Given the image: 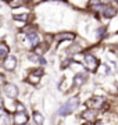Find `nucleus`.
I'll use <instances>...</instances> for the list:
<instances>
[{
	"label": "nucleus",
	"mask_w": 118,
	"mask_h": 125,
	"mask_svg": "<svg viewBox=\"0 0 118 125\" xmlns=\"http://www.w3.org/2000/svg\"><path fill=\"white\" fill-rule=\"evenodd\" d=\"M3 68L6 71H14L17 68V58L11 54H9L7 57L3 58Z\"/></svg>",
	"instance_id": "nucleus-5"
},
{
	"label": "nucleus",
	"mask_w": 118,
	"mask_h": 125,
	"mask_svg": "<svg viewBox=\"0 0 118 125\" xmlns=\"http://www.w3.org/2000/svg\"><path fill=\"white\" fill-rule=\"evenodd\" d=\"M13 120H14V124L22 125V124H27L28 122V115L25 111H15L13 115Z\"/></svg>",
	"instance_id": "nucleus-8"
},
{
	"label": "nucleus",
	"mask_w": 118,
	"mask_h": 125,
	"mask_svg": "<svg viewBox=\"0 0 118 125\" xmlns=\"http://www.w3.org/2000/svg\"><path fill=\"white\" fill-rule=\"evenodd\" d=\"M7 124H14L13 115L10 111H4L0 114V125H7Z\"/></svg>",
	"instance_id": "nucleus-11"
},
{
	"label": "nucleus",
	"mask_w": 118,
	"mask_h": 125,
	"mask_svg": "<svg viewBox=\"0 0 118 125\" xmlns=\"http://www.w3.org/2000/svg\"><path fill=\"white\" fill-rule=\"evenodd\" d=\"M3 108H4V99L0 94V110H3Z\"/></svg>",
	"instance_id": "nucleus-22"
},
{
	"label": "nucleus",
	"mask_w": 118,
	"mask_h": 125,
	"mask_svg": "<svg viewBox=\"0 0 118 125\" xmlns=\"http://www.w3.org/2000/svg\"><path fill=\"white\" fill-rule=\"evenodd\" d=\"M27 40H28V46L29 47H35L40 43V36L38 35V31L36 32H32V33H28L27 35Z\"/></svg>",
	"instance_id": "nucleus-9"
},
{
	"label": "nucleus",
	"mask_w": 118,
	"mask_h": 125,
	"mask_svg": "<svg viewBox=\"0 0 118 125\" xmlns=\"http://www.w3.org/2000/svg\"><path fill=\"white\" fill-rule=\"evenodd\" d=\"M36 27L35 25H27V27L22 28V33H25V35H28V33H32V32H36Z\"/></svg>",
	"instance_id": "nucleus-16"
},
{
	"label": "nucleus",
	"mask_w": 118,
	"mask_h": 125,
	"mask_svg": "<svg viewBox=\"0 0 118 125\" xmlns=\"http://www.w3.org/2000/svg\"><path fill=\"white\" fill-rule=\"evenodd\" d=\"M117 9L114 7V6H107L106 4L104 7H103V10H101V14H103V17L104 18H113L117 15Z\"/></svg>",
	"instance_id": "nucleus-10"
},
{
	"label": "nucleus",
	"mask_w": 118,
	"mask_h": 125,
	"mask_svg": "<svg viewBox=\"0 0 118 125\" xmlns=\"http://www.w3.org/2000/svg\"><path fill=\"white\" fill-rule=\"evenodd\" d=\"M85 81H86V75H85V74H82V72H78L77 75L74 76L72 83L75 86H82L83 83H85Z\"/></svg>",
	"instance_id": "nucleus-12"
},
{
	"label": "nucleus",
	"mask_w": 118,
	"mask_h": 125,
	"mask_svg": "<svg viewBox=\"0 0 118 125\" xmlns=\"http://www.w3.org/2000/svg\"><path fill=\"white\" fill-rule=\"evenodd\" d=\"M3 1H6V3H10V1H11V0H3Z\"/></svg>",
	"instance_id": "nucleus-24"
},
{
	"label": "nucleus",
	"mask_w": 118,
	"mask_h": 125,
	"mask_svg": "<svg viewBox=\"0 0 118 125\" xmlns=\"http://www.w3.org/2000/svg\"><path fill=\"white\" fill-rule=\"evenodd\" d=\"M82 64H83V67L86 68L88 71L90 72H95L99 67V60L96 56H93L92 53H86L83 54V58H82Z\"/></svg>",
	"instance_id": "nucleus-2"
},
{
	"label": "nucleus",
	"mask_w": 118,
	"mask_h": 125,
	"mask_svg": "<svg viewBox=\"0 0 118 125\" xmlns=\"http://www.w3.org/2000/svg\"><path fill=\"white\" fill-rule=\"evenodd\" d=\"M10 54V47L9 45L3 42V40H0V60H3L4 57H7Z\"/></svg>",
	"instance_id": "nucleus-13"
},
{
	"label": "nucleus",
	"mask_w": 118,
	"mask_h": 125,
	"mask_svg": "<svg viewBox=\"0 0 118 125\" xmlns=\"http://www.w3.org/2000/svg\"><path fill=\"white\" fill-rule=\"evenodd\" d=\"M33 121H35V124H43V115H42L40 113L35 111L33 113Z\"/></svg>",
	"instance_id": "nucleus-17"
},
{
	"label": "nucleus",
	"mask_w": 118,
	"mask_h": 125,
	"mask_svg": "<svg viewBox=\"0 0 118 125\" xmlns=\"http://www.w3.org/2000/svg\"><path fill=\"white\" fill-rule=\"evenodd\" d=\"M78 104H79V97L78 96H74L68 100V102H65L61 106V108L59 110V114L60 115H69L71 113H74V110L78 107Z\"/></svg>",
	"instance_id": "nucleus-1"
},
{
	"label": "nucleus",
	"mask_w": 118,
	"mask_h": 125,
	"mask_svg": "<svg viewBox=\"0 0 118 125\" xmlns=\"http://www.w3.org/2000/svg\"><path fill=\"white\" fill-rule=\"evenodd\" d=\"M38 62H39V65H42V67H43V65H46V60L42 57V56H39V58H38Z\"/></svg>",
	"instance_id": "nucleus-21"
},
{
	"label": "nucleus",
	"mask_w": 118,
	"mask_h": 125,
	"mask_svg": "<svg viewBox=\"0 0 118 125\" xmlns=\"http://www.w3.org/2000/svg\"><path fill=\"white\" fill-rule=\"evenodd\" d=\"M15 111H25V107H24L22 103H15Z\"/></svg>",
	"instance_id": "nucleus-20"
},
{
	"label": "nucleus",
	"mask_w": 118,
	"mask_h": 125,
	"mask_svg": "<svg viewBox=\"0 0 118 125\" xmlns=\"http://www.w3.org/2000/svg\"><path fill=\"white\" fill-rule=\"evenodd\" d=\"M14 18L17 20V21H28L29 20V14L28 13H24V14H15Z\"/></svg>",
	"instance_id": "nucleus-18"
},
{
	"label": "nucleus",
	"mask_w": 118,
	"mask_h": 125,
	"mask_svg": "<svg viewBox=\"0 0 118 125\" xmlns=\"http://www.w3.org/2000/svg\"><path fill=\"white\" fill-rule=\"evenodd\" d=\"M42 1H46V0H32L33 4H39V3H42Z\"/></svg>",
	"instance_id": "nucleus-23"
},
{
	"label": "nucleus",
	"mask_w": 118,
	"mask_h": 125,
	"mask_svg": "<svg viewBox=\"0 0 118 125\" xmlns=\"http://www.w3.org/2000/svg\"><path fill=\"white\" fill-rule=\"evenodd\" d=\"M1 90H3V94L7 96L9 99H15L18 96V88L14 85V83H10V82H4Z\"/></svg>",
	"instance_id": "nucleus-4"
},
{
	"label": "nucleus",
	"mask_w": 118,
	"mask_h": 125,
	"mask_svg": "<svg viewBox=\"0 0 118 125\" xmlns=\"http://www.w3.org/2000/svg\"><path fill=\"white\" fill-rule=\"evenodd\" d=\"M96 33H97V36H99V38H103V36H104L106 33H107V29H106L104 27H100L99 29L96 31Z\"/></svg>",
	"instance_id": "nucleus-19"
},
{
	"label": "nucleus",
	"mask_w": 118,
	"mask_h": 125,
	"mask_svg": "<svg viewBox=\"0 0 118 125\" xmlns=\"http://www.w3.org/2000/svg\"><path fill=\"white\" fill-rule=\"evenodd\" d=\"M28 82L31 85H38L40 82V75H36L33 72H29V76H28Z\"/></svg>",
	"instance_id": "nucleus-15"
},
{
	"label": "nucleus",
	"mask_w": 118,
	"mask_h": 125,
	"mask_svg": "<svg viewBox=\"0 0 118 125\" xmlns=\"http://www.w3.org/2000/svg\"><path fill=\"white\" fill-rule=\"evenodd\" d=\"M86 107H90V108H108V104L106 103V99L101 97V96H95V97L89 99L86 102Z\"/></svg>",
	"instance_id": "nucleus-3"
},
{
	"label": "nucleus",
	"mask_w": 118,
	"mask_h": 125,
	"mask_svg": "<svg viewBox=\"0 0 118 125\" xmlns=\"http://www.w3.org/2000/svg\"><path fill=\"white\" fill-rule=\"evenodd\" d=\"M46 50H47V45L42 43V42L38 46H35V47H33V52H35L38 56H43V54L46 53Z\"/></svg>",
	"instance_id": "nucleus-14"
},
{
	"label": "nucleus",
	"mask_w": 118,
	"mask_h": 125,
	"mask_svg": "<svg viewBox=\"0 0 118 125\" xmlns=\"http://www.w3.org/2000/svg\"><path fill=\"white\" fill-rule=\"evenodd\" d=\"M53 39L56 42H72L75 39V33L74 32H60L53 36Z\"/></svg>",
	"instance_id": "nucleus-6"
},
{
	"label": "nucleus",
	"mask_w": 118,
	"mask_h": 125,
	"mask_svg": "<svg viewBox=\"0 0 118 125\" xmlns=\"http://www.w3.org/2000/svg\"><path fill=\"white\" fill-rule=\"evenodd\" d=\"M97 110L96 108H90L88 107L85 111L82 113V118L85 121H88V122H93V121H96V118H97Z\"/></svg>",
	"instance_id": "nucleus-7"
}]
</instances>
